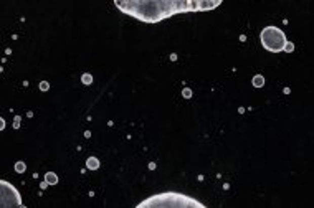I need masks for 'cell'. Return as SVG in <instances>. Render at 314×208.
<instances>
[{
	"label": "cell",
	"mask_w": 314,
	"mask_h": 208,
	"mask_svg": "<svg viewBox=\"0 0 314 208\" xmlns=\"http://www.w3.org/2000/svg\"><path fill=\"white\" fill-rule=\"evenodd\" d=\"M222 4L220 0H114V5L126 15H131L144 23H157L166 18L187 14V12L212 10Z\"/></svg>",
	"instance_id": "cell-1"
},
{
	"label": "cell",
	"mask_w": 314,
	"mask_h": 208,
	"mask_svg": "<svg viewBox=\"0 0 314 208\" xmlns=\"http://www.w3.org/2000/svg\"><path fill=\"white\" fill-rule=\"evenodd\" d=\"M136 208H209L202 201L180 192H161L144 198Z\"/></svg>",
	"instance_id": "cell-2"
},
{
	"label": "cell",
	"mask_w": 314,
	"mask_h": 208,
	"mask_svg": "<svg viewBox=\"0 0 314 208\" xmlns=\"http://www.w3.org/2000/svg\"><path fill=\"white\" fill-rule=\"evenodd\" d=\"M260 40H261L263 48L271 53H280L283 50H286V45H288L285 31L278 27H273V25H269V27H265L261 30Z\"/></svg>",
	"instance_id": "cell-3"
},
{
	"label": "cell",
	"mask_w": 314,
	"mask_h": 208,
	"mask_svg": "<svg viewBox=\"0 0 314 208\" xmlns=\"http://www.w3.org/2000/svg\"><path fill=\"white\" fill-rule=\"evenodd\" d=\"M0 192H2V206L0 208H25L18 190L7 180L0 182Z\"/></svg>",
	"instance_id": "cell-4"
},
{
	"label": "cell",
	"mask_w": 314,
	"mask_h": 208,
	"mask_svg": "<svg viewBox=\"0 0 314 208\" xmlns=\"http://www.w3.org/2000/svg\"><path fill=\"white\" fill-rule=\"evenodd\" d=\"M253 85H255L256 88H260V86L265 85V79H263V76H260V74H258V76L253 78Z\"/></svg>",
	"instance_id": "cell-5"
},
{
	"label": "cell",
	"mask_w": 314,
	"mask_h": 208,
	"mask_svg": "<svg viewBox=\"0 0 314 208\" xmlns=\"http://www.w3.org/2000/svg\"><path fill=\"white\" fill-rule=\"evenodd\" d=\"M47 182H50V184H56L58 179H56L55 174H47Z\"/></svg>",
	"instance_id": "cell-6"
},
{
	"label": "cell",
	"mask_w": 314,
	"mask_h": 208,
	"mask_svg": "<svg viewBox=\"0 0 314 208\" xmlns=\"http://www.w3.org/2000/svg\"><path fill=\"white\" fill-rule=\"evenodd\" d=\"M88 167H90V169H98V160L96 159L88 160Z\"/></svg>",
	"instance_id": "cell-7"
},
{
	"label": "cell",
	"mask_w": 314,
	"mask_h": 208,
	"mask_svg": "<svg viewBox=\"0 0 314 208\" xmlns=\"http://www.w3.org/2000/svg\"><path fill=\"white\" fill-rule=\"evenodd\" d=\"M17 170H18V172H22V170H25V165H23V163H17Z\"/></svg>",
	"instance_id": "cell-8"
},
{
	"label": "cell",
	"mask_w": 314,
	"mask_h": 208,
	"mask_svg": "<svg viewBox=\"0 0 314 208\" xmlns=\"http://www.w3.org/2000/svg\"><path fill=\"white\" fill-rule=\"evenodd\" d=\"M293 50V45H286V52H291Z\"/></svg>",
	"instance_id": "cell-9"
}]
</instances>
